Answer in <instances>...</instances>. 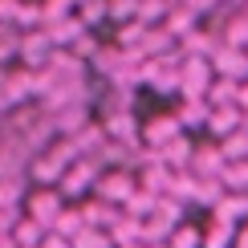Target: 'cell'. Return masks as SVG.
Listing matches in <instances>:
<instances>
[{
    "label": "cell",
    "instance_id": "9",
    "mask_svg": "<svg viewBox=\"0 0 248 248\" xmlns=\"http://www.w3.org/2000/svg\"><path fill=\"white\" fill-rule=\"evenodd\" d=\"M191 151H195V142L187 139V134H179V139H171L167 147H159V163L167 171H187L191 167Z\"/></svg>",
    "mask_w": 248,
    "mask_h": 248
},
{
    "label": "cell",
    "instance_id": "11",
    "mask_svg": "<svg viewBox=\"0 0 248 248\" xmlns=\"http://www.w3.org/2000/svg\"><path fill=\"white\" fill-rule=\"evenodd\" d=\"M244 126V114H240V106H216L212 114H208V134L216 142L220 139H228L232 130H240Z\"/></svg>",
    "mask_w": 248,
    "mask_h": 248
},
{
    "label": "cell",
    "instance_id": "2",
    "mask_svg": "<svg viewBox=\"0 0 248 248\" xmlns=\"http://www.w3.org/2000/svg\"><path fill=\"white\" fill-rule=\"evenodd\" d=\"M134 187H139L134 171H126V167H110V171H102V175H98V183H94V200L122 208V203L130 200V191H134Z\"/></svg>",
    "mask_w": 248,
    "mask_h": 248
},
{
    "label": "cell",
    "instance_id": "12",
    "mask_svg": "<svg viewBox=\"0 0 248 248\" xmlns=\"http://www.w3.org/2000/svg\"><path fill=\"white\" fill-rule=\"evenodd\" d=\"M78 208H81L86 228H102V232H110V224L122 216V208H114V203H102V200H86V203H78Z\"/></svg>",
    "mask_w": 248,
    "mask_h": 248
},
{
    "label": "cell",
    "instance_id": "14",
    "mask_svg": "<svg viewBox=\"0 0 248 248\" xmlns=\"http://www.w3.org/2000/svg\"><path fill=\"white\" fill-rule=\"evenodd\" d=\"M163 29L179 41V37H187L191 29H200V13H191V8H183V4H171L167 16H163Z\"/></svg>",
    "mask_w": 248,
    "mask_h": 248
},
{
    "label": "cell",
    "instance_id": "4",
    "mask_svg": "<svg viewBox=\"0 0 248 248\" xmlns=\"http://www.w3.org/2000/svg\"><path fill=\"white\" fill-rule=\"evenodd\" d=\"M208 65L216 78H232V81H248V49H232V45H216L208 53Z\"/></svg>",
    "mask_w": 248,
    "mask_h": 248
},
{
    "label": "cell",
    "instance_id": "17",
    "mask_svg": "<svg viewBox=\"0 0 248 248\" xmlns=\"http://www.w3.org/2000/svg\"><path fill=\"white\" fill-rule=\"evenodd\" d=\"M232 236H236V224L212 216V224L200 232V248H232Z\"/></svg>",
    "mask_w": 248,
    "mask_h": 248
},
{
    "label": "cell",
    "instance_id": "3",
    "mask_svg": "<svg viewBox=\"0 0 248 248\" xmlns=\"http://www.w3.org/2000/svg\"><path fill=\"white\" fill-rule=\"evenodd\" d=\"M20 208H25V216H29V220H37L41 228L49 232V224L57 220V212L65 208V200H61V191H57V187H29V191H25V203H20Z\"/></svg>",
    "mask_w": 248,
    "mask_h": 248
},
{
    "label": "cell",
    "instance_id": "30",
    "mask_svg": "<svg viewBox=\"0 0 248 248\" xmlns=\"http://www.w3.org/2000/svg\"><path fill=\"white\" fill-rule=\"evenodd\" d=\"M78 20L86 29H94L98 20H110L106 16V0H86V4H78Z\"/></svg>",
    "mask_w": 248,
    "mask_h": 248
},
{
    "label": "cell",
    "instance_id": "10",
    "mask_svg": "<svg viewBox=\"0 0 248 248\" xmlns=\"http://www.w3.org/2000/svg\"><path fill=\"white\" fill-rule=\"evenodd\" d=\"M45 29V37L53 41V49H69L74 41L86 33V25L78 20V13H69V16H61V20H53V25H41Z\"/></svg>",
    "mask_w": 248,
    "mask_h": 248
},
{
    "label": "cell",
    "instance_id": "1",
    "mask_svg": "<svg viewBox=\"0 0 248 248\" xmlns=\"http://www.w3.org/2000/svg\"><path fill=\"white\" fill-rule=\"evenodd\" d=\"M98 175H102V167H98L94 159H74V163L65 167V175L57 179V191H61V200H86V195L94 191Z\"/></svg>",
    "mask_w": 248,
    "mask_h": 248
},
{
    "label": "cell",
    "instance_id": "28",
    "mask_svg": "<svg viewBox=\"0 0 248 248\" xmlns=\"http://www.w3.org/2000/svg\"><path fill=\"white\" fill-rule=\"evenodd\" d=\"M167 248H200V228L195 224H175L167 236Z\"/></svg>",
    "mask_w": 248,
    "mask_h": 248
},
{
    "label": "cell",
    "instance_id": "25",
    "mask_svg": "<svg viewBox=\"0 0 248 248\" xmlns=\"http://www.w3.org/2000/svg\"><path fill=\"white\" fill-rule=\"evenodd\" d=\"M155 203H159V195H151V191L134 187V191H130V200L122 203V212H126V216H134V220H147V216L155 212Z\"/></svg>",
    "mask_w": 248,
    "mask_h": 248
},
{
    "label": "cell",
    "instance_id": "8",
    "mask_svg": "<svg viewBox=\"0 0 248 248\" xmlns=\"http://www.w3.org/2000/svg\"><path fill=\"white\" fill-rule=\"evenodd\" d=\"M228 167V159L220 155V142H203V147L191 151V175H200V179H220V171Z\"/></svg>",
    "mask_w": 248,
    "mask_h": 248
},
{
    "label": "cell",
    "instance_id": "36",
    "mask_svg": "<svg viewBox=\"0 0 248 248\" xmlns=\"http://www.w3.org/2000/svg\"><path fill=\"white\" fill-rule=\"evenodd\" d=\"M244 16H248V0H244Z\"/></svg>",
    "mask_w": 248,
    "mask_h": 248
},
{
    "label": "cell",
    "instance_id": "22",
    "mask_svg": "<svg viewBox=\"0 0 248 248\" xmlns=\"http://www.w3.org/2000/svg\"><path fill=\"white\" fill-rule=\"evenodd\" d=\"M220 41L224 45H232V49H248V16H228L220 25Z\"/></svg>",
    "mask_w": 248,
    "mask_h": 248
},
{
    "label": "cell",
    "instance_id": "6",
    "mask_svg": "<svg viewBox=\"0 0 248 248\" xmlns=\"http://www.w3.org/2000/svg\"><path fill=\"white\" fill-rule=\"evenodd\" d=\"M179 134H183V126H179L175 114H155V118H147L139 126V142L151 147V151H159V147H167L171 139H179Z\"/></svg>",
    "mask_w": 248,
    "mask_h": 248
},
{
    "label": "cell",
    "instance_id": "35",
    "mask_svg": "<svg viewBox=\"0 0 248 248\" xmlns=\"http://www.w3.org/2000/svg\"><path fill=\"white\" fill-rule=\"evenodd\" d=\"M78 4H86V0H74V8H78Z\"/></svg>",
    "mask_w": 248,
    "mask_h": 248
},
{
    "label": "cell",
    "instance_id": "31",
    "mask_svg": "<svg viewBox=\"0 0 248 248\" xmlns=\"http://www.w3.org/2000/svg\"><path fill=\"white\" fill-rule=\"evenodd\" d=\"M20 8H25V0H0V25H16Z\"/></svg>",
    "mask_w": 248,
    "mask_h": 248
},
{
    "label": "cell",
    "instance_id": "7",
    "mask_svg": "<svg viewBox=\"0 0 248 248\" xmlns=\"http://www.w3.org/2000/svg\"><path fill=\"white\" fill-rule=\"evenodd\" d=\"M139 126H142V122L134 118L130 110H118V114H106V118H102V130H106V139H110V142H118V147H126V151L139 147Z\"/></svg>",
    "mask_w": 248,
    "mask_h": 248
},
{
    "label": "cell",
    "instance_id": "32",
    "mask_svg": "<svg viewBox=\"0 0 248 248\" xmlns=\"http://www.w3.org/2000/svg\"><path fill=\"white\" fill-rule=\"evenodd\" d=\"M16 41H20V37H13L8 29H0V65H4L8 57H16Z\"/></svg>",
    "mask_w": 248,
    "mask_h": 248
},
{
    "label": "cell",
    "instance_id": "21",
    "mask_svg": "<svg viewBox=\"0 0 248 248\" xmlns=\"http://www.w3.org/2000/svg\"><path fill=\"white\" fill-rule=\"evenodd\" d=\"M236 90H240V81H232V78H212L203 102H208L212 110H216V106H236Z\"/></svg>",
    "mask_w": 248,
    "mask_h": 248
},
{
    "label": "cell",
    "instance_id": "34",
    "mask_svg": "<svg viewBox=\"0 0 248 248\" xmlns=\"http://www.w3.org/2000/svg\"><path fill=\"white\" fill-rule=\"evenodd\" d=\"M232 248H248V224H236V236H232Z\"/></svg>",
    "mask_w": 248,
    "mask_h": 248
},
{
    "label": "cell",
    "instance_id": "24",
    "mask_svg": "<svg viewBox=\"0 0 248 248\" xmlns=\"http://www.w3.org/2000/svg\"><path fill=\"white\" fill-rule=\"evenodd\" d=\"M224 200V183L220 179H195V195H191V203H200V208H216V203Z\"/></svg>",
    "mask_w": 248,
    "mask_h": 248
},
{
    "label": "cell",
    "instance_id": "23",
    "mask_svg": "<svg viewBox=\"0 0 248 248\" xmlns=\"http://www.w3.org/2000/svg\"><path fill=\"white\" fill-rule=\"evenodd\" d=\"M220 155H224L228 163H244V159H248V126L232 130L228 139H220Z\"/></svg>",
    "mask_w": 248,
    "mask_h": 248
},
{
    "label": "cell",
    "instance_id": "33",
    "mask_svg": "<svg viewBox=\"0 0 248 248\" xmlns=\"http://www.w3.org/2000/svg\"><path fill=\"white\" fill-rule=\"evenodd\" d=\"M16 216H20V212H0V240H8V236H13Z\"/></svg>",
    "mask_w": 248,
    "mask_h": 248
},
{
    "label": "cell",
    "instance_id": "26",
    "mask_svg": "<svg viewBox=\"0 0 248 248\" xmlns=\"http://www.w3.org/2000/svg\"><path fill=\"white\" fill-rule=\"evenodd\" d=\"M167 236H171V224L159 220L155 212L142 220V244H167Z\"/></svg>",
    "mask_w": 248,
    "mask_h": 248
},
{
    "label": "cell",
    "instance_id": "5",
    "mask_svg": "<svg viewBox=\"0 0 248 248\" xmlns=\"http://www.w3.org/2000/svg\"><path fill=\"white\" fill-rule=\"evenodd\" d=\"M49 53H53V41L45 37V29H29V33L16 41V57H20V65L33 69V74H37V69H45Z\"/></svg>",
    "mask_w": 248,
    "mask_h": 248
},
{
    "label": "cell",
    "instance_id": "27",
    "mask_svg": "<svg viewBox=\"0 0 248 248\" xmlns=\"http://www.w3.org/2000/svg\"><path fill=\"white\" fill-rule=\"evenodd\" d=\"M69 248H114V240H110V232H102V228H81L74 240H69Z\"/></svg>",
    "mask_w": 248,
    "mask_h": 248
},
{
    "label": "cell",
    "instance_id": "13",
    "mask_svg": "<svg viewBox=\"0 0 248 248\" xmlns=\"http://www.w3.org/2000/svg\"><path fill=\"white\" fill-rule=\"evenodd\" d=\"M216 220H228V224H248V195L244 191H224V200L212 208Z\"/></svg>",
    "mask_w": 248,
    "mask_h": 248
},
{
    "label": "cell",
    "instance_id": "19",
    "mask_svg": "<svg viewBox=\"0 0 248 248\" xmlns=\"http://www.w3.org/2000/svg\"><path fill=\"white\" fill-rule=\"evenodd\" d=\"M110 240H114V248H122V244H139V240H142V220H134V216L122 212L118 220L110 224Z\"/></svg>",
    "mask_w": 248,
    "mask_h": 248
},
{
    "label": "cell",
    "instance_id": "16",
    "mask_svg": "<svg viewBox=\"0 0 248 248\" xmlns=\"http://www.w3.org/2000/svg\"><path fill=\"white\" fill-rule=\"evenodd\" d=\"M81 228H86V220H81V208H74V203H65V208L57 212V220L49 224V232L61 236V240H74Z\"/></svg>",
    "mask_w": 248,
    "mask_h": 248
},
{
    "label": "cell",
    "instance_id": "29",
    "mask_svg": "<svg viewBox=\"0 0 248 248\" xmlns=\"http://www.w3.org/2000/svg\"><path fill=\"white\" fill-rule=\"evenodd\" d=\"M37 8H41V25H53V20L74 13V0H41Z\"/></svg>",
    "mask_w": 248,
    "mask_h": 248
},
{
    "label": "cell",
    "instance_id": "15",
    "mask_svg": "<svg viewBox=\"0 0 248 248\" xmlns=\"http://www.w3.org/2000/svg\"><path fill=\"white\" fill-rule=\"evenodd\" d=\"M208 114H212V106H208L203 98H183L175 118H179L183 130H200V126H208Z\"/></svg>",
    "mask_w": 248,
    "mask_h": 248
},
{
    "label": "cell",
    "instance_id": "18",
    "mask_svg": "<svg viewBox=\"0 0 248 248\" xmlns=\"http://www.w3.org/2000/svg\"><path fill=\"white\" fill-rule=\"evenodd\" d=\"M20 203H25V179L0 175V212H20Z\"/></svg>",
    "mask_w": 248,
    "mask_h": 248
},
{
    "label": "cell",
    "instance_id": "20",
    "mask_svg": "<svg viewBox=\"0 0 248 248\" xmlns=\"http://www.w3.org/2000/svg\"><path fill=\"white\" fill-rule=\"evenodd\" d=\"M41 240H45V228L20 212V216H16V224H13V244H16V248H37Z\"/></svg>",
    "mask_w": 248,
    "mask_h": 248
}]
</instances>
